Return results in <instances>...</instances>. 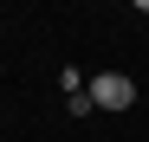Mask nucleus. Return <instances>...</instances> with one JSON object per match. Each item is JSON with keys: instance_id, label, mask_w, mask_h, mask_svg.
Wrapping results in <instances>:
<instances>
[{"instance_id": "obj_1", "label": "nucleus", "mask_w": 149, "mask_h": 142, "mask_svg": "<svg viewBox=\"0 0 149 142\" xmlns=\"http://www.w3.org/2000/svg\"><path fill=\"white\" fill-rule=\"evenodd\" d=\"M84 90H91V103H97V110H130V103H136V84L123 78V71H91V84H84Z\"/></svg>"}]
</instances>
